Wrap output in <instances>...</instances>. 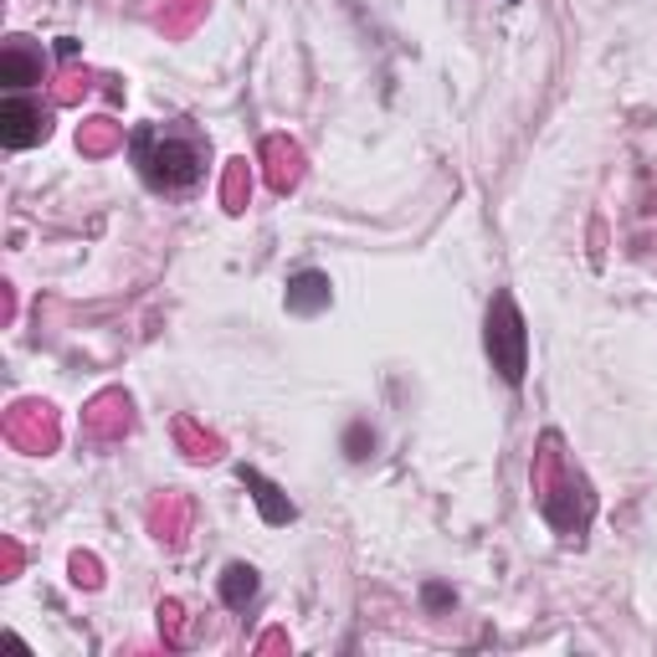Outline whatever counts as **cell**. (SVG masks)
Wrapping results in <instances>:
<instances>
[{"instance_id": "7c38bea8", "label": "cell", "mask_w": 657, "mask_h": 657, "mask_svg": "<svg viewBox=\"0 0 657 657\" xmlns=\"http://www.w3.org/2000/svg\"><path fill=\"white\" fill-rule=\"evenodd\" d=\"M123 144V123H114V119H88L83 129H77V150L83 154H108V150H119Z\"/></svg>"}, {"instance_id": "9c48e42d", "label": "cell", "mask_w": 657, "mask_h": 657, "mask_svg": "<svg viewBox=\"0 0 657 657\" xmlns=\"http://www.w3.org/2000/svg\"><path fill=\"white\" fill-rule=\"evenodd\" d=\"M241 483L252 488V498H257V508H262V519H268V524H288L293 514H299V508L283 498V488H278V483H268L257 467H241Z\"/></svg>"}, {"instance_id": "6da1fadb", "label": "cell", "mask_w": 657, "mask_h": 657, "mask_svg": "<svg viewBox=\"0 0 657 657\" xmlns=\"http://www.w3.org/2000/svg\"><path fill=\"white\" fill-rule=\"evenodd\" d=\"M129 160L139 180L160 195H191L211 170V139L185 119L170 123H139L129 134Z\"/></svg>"}, {"instance_id": "7402d4cb", "label": "cell", "mask_w": 657, "mask_h": 657, "mask_svg": "<svg viewBox=\"0 0 657 657\" xmlns=\"http://www.w3.org/2000/svg\"><path fill=\"white\" fill-rule=\"evenodd\" d=\"M508 6H514V0H508Z\"/></svg>"}, {"instance_id": "5b68a950", "label": "cell", "mask_w": 657, "mask_h": 657, "mask_svg": "<svg viewBox=\"0 0 657 657\" xmlns=\"http://www.w3.org/2000/svg\"><path fill=\"white\" fill-rule=\"evenodd\" d=\"M46 134H52V108H42V98H31V93H6V104H0V139H6V150H31Z\"/></svg>"}, {"instance_id": "ffe728a7", "label": "cell", "mask_w": 657, "mask_h": 657, "mask_svg": "<svg viewBox=\"0 0 657 657\" xmlns=\"http://www.w3.org/2000/svg\"><path fill=\"white\" fill-rule=\"evenodd\" d=\"M15 570H21V550H15V545H6V581H11Z\"/></svg>"}, {"instance_id": "8992f818", "label": "cell", "mask_w": 657, "mask_h": 657, "mask_svg": "<svg viewBox=\"0 0 657 657\" xmlns=\"http://www.w3.org/2000/svg\"><path fill=\"white\" fill-rule=\"evenodd\" d=\"M46 77V52L31 36H11L0 46V83L6 93H31Z\"/></svg>"}, {"instance_id": "30bf717a", "label": "cell", "mask_w": 657, "mask_h": 657, "mask_svg": "<svg viewBox=\"0 0 657 657\" xmlns=\"http://www.w3.org/2000/svg\"><path fill=\"white\" fill-rule=\"evenodd\" d=\"M185 524H191V504H185L180 493H164L160 504L150 508V529L164 545H180V539H185Z\"/></svg>"}, {"instance_id": "9a60e30c", "label": "cell", "mask_w": 657, "mask_h": 657, "mask_svg": "<svg viewBox=\"0 0 657 657\" xmlns=\"http://www.w3.org/2000/svg\"><path fill=\"white\" fill-rule=\"evenodd\" d=\"M247 195H252V170H247V160H231L226 164V180H222V206L241 211L247 206Z\"/></svg>"}, {"instance_id": "ac0fdd59", "label": "cell", "mask_w": 657, "mask_h": 657, "mask_svg": "<svg viewBox=\"0 0 657 657\" xmlns=\"http://www.w3.org/2000/svg\"><path fill=\"white\" fill-rule=\"evenodd\" d=\"M73 581H77V585H88V591H93L98 581H104V575H98V560H93V554H73Z\"/></svg>"}, {"instance_id": "d6986e66", "label": "cell", "mask_w": 657, "mask_h": 657, "mask_svg": "<svg viewBox=\"0 0 657 657\" xmlns=\"http://www.w3.org/2000/svg\"><path fill=\"white\" fill-rule=\"evenodd\" d=\"M365 448H375V437H365V427H355V432H349V457H370Z\"/></svg>"}, {"instance_id": "5bb4252c", "label": "cell", "mask_w": 657, "mask_h": 657, "mask_svg": "<svg viewBox=\"0 0 657 657\" xmlns=\"http://www.w3.org/2000/svg\"><path fill=\"white\" fill-rule=\"evenodd\" d=\"M175 437H180V448H185V457L191 463H211L216 452H222V437H211V432H201L191 417H180L175 421Z\"/></svg>"}, {"instance_id": "277c9868", "label": "cell", "mask_w": 657, "mask_h": 657, "mask_svg": "<svg viewBox=\"0 0 657 657\" xmlns=\"http://www.w3.org/2000/svg\"><path fill=\"white\" fill-rule=\"evenodd\" d=\"M6 442H11L15 452H31V457L57 452V442H62L57 411L46 401H15L11 411H6Z\"/></svg>"}, {"instance_id": "ba28073f", "label": "cell", "mask_w": 657, "mask_h": 657, "mask_svg": "<svg viewBox=\"0 0 657 657\" xmlns=\"http://www.w3.org/2000/svg\"><path fill=\"white\" fill-rule=\"evenodd\" d=\"M262 160H268V185L278 195H288L293 185L303 180V150L293 144V139H283V134H272L268 144H262Z\"/></svg>"}, {"instance_id": "52a82bcc", "label": "cell", "mask_w": 657, "mask_h": 657, "mask_svg": "<svg viewBox=\"0 0 657 657\" xmlns=\"http://www.w3.org/2000/svg\"><path fill=\"white\" fill-rule=\"evenodd\" d=\"M129 427H134V406L123 390H98L83 411V432L93 442H119V437H129Z\"/></svg>"}, {"instance_id": "44dd1931", "label": "cell", "mask_w": 657, "mask_h": 657, "mask_svg": "<svg viewBox=\"0 0 657 657\" xmlns=\"http://www.w3.org/2000/svg\"><path fill=\"white\" fill-rule=\"evenodd\" d=\"M427 601H432V606H448L452 591H442V585H427Z\"/></svg>"}, {"instance_id": "e0dca14e", "label": "cell", "mask_w": 657, "mask_h": 657, "mask_svg": "<svg viewBox=\"0 0 657 657\" xmlns=\"http://www.w3.org/2000/svg\"><path fill=\"white\" fill-rule=\"evenodd\" d=\"M160 627H164V637H170V643H185V632H180V601H164L160 606Z\"/></svg>"}, {"instance_id": "4fadbf2b", "label": "cell", "mask_w": 657, "mask_h": 657, "mask_svg": "<svg viewBox=\"0 0 657 657\" xmlns=\"http://www.w3.org/2000/svg\"><path fill=\"white\" fill-rule=\"evenodd\" d=\"M257 596V570L252 566H226L222 575V601L231 612H247V601Z\"/></svg>"}, {"instance_id": "2e32d148", "label": "cell", "mask_w": 657, "mask_h": 657, "mask_svg": "<svg viewBox=\"0 0 657 657\" xmlns=\"http://www.w3.org/2000/svg\"><path fill=\"white\" fill-rule=\"evenodd\" d=\"M88 83H93L88 73H77V67H67V73L57 77V93H52V98H57V104H77V98L88 93Z\"/></svg>"}, {"instance_id": "3957f363", "label": "cell", "mask_w": 657, "mask_h": 657, "mask_svg": "<svg viewBox=\"0 0 657 657\" xmlns=\"http://www.w3.org/2000/svg\"><path fill=\"white\" fill-rule=\"evenodd\" d=\"M483 344H488L493 370L504 375L508 386H519L524 370H529V328H524V314H519V303H514V293H493Z\"/></svg>"}, {"instance_id": "8fae6325", "label": "cell", "mask_w": 657, "mask_h": 657, "mask_svg": "<svg viewBox=\"0 0 657 657\" xmlns=\"http://www.w3.org/2000/svg\"><path fill=\"white\" fill-rule=\"evenodd\" d=\"M288 309H293V314H319V309H328V278L324 272H299V278H288Z\"/></svg>"}, {"instance_id": "7a4b0ae2", "label": "cell", "mask_w": 657, "mask_h": 657, "mask_svg": "<svg viewBox=\"0 0 657 657\" xmlns=\"http://www.w3.org/2000/svg\"><path fill=\"white\" fill-rule=\"evenodd\" d=\"M529 483H535V508L550 519L554 535L581 539L585 524H591V514H596V493H591V483L581 478V467L570 463L566 442H560L554 432H545V442H539L535 467H529Z\"/></svg>"}]
</instances>
